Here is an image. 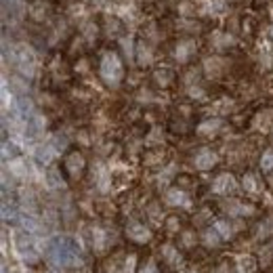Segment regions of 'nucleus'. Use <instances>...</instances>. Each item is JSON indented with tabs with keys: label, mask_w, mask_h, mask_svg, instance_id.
<instances>
[{
	"label": "nucleus",
	"mask_w": 273,
	"mask_h": 273,
	"mask_svg": "<svg viewBox=\"0 0 273 273\" xmlns=\"http://www.w3.org/2000/svg\"><path fill=\"white\" fill-rule=\"evenodd\" d=\"M227 212L235 214V216H242V214H252L254 208L246 206V204H240V202H231V204H227Z\"/></svg>",
	"instance_id": "obj_16"
},
{
	"label": "nucleus",
	"mask_w": 273,
	"mask_h": 273,
	"mask_svg": "<svg viewBox=\"0 0 273 273\" xmlns=\"http://www.w3.org/2000/svg\"><path fill=\"white\" fill-rule=\"evenodd\" d=\"M269 36H271V40H273V25L269 28Z\"/></svg>",
	"instance_id": "obj_35"
},
{
	"label": "nucleus",
	"mask_w": 273,
	"mask_h": 273,
	"mask_svg": "<svg viewBox=\"0 0 273 273\" xmlns=\"http://www.w3.org/2000/svg\"><path fill=\"white\" fill-rule=\"evenodd\" d=\"M216 162H219V156L212 149H200L196 153V158H194V166L198 170H210Z\"/></svg>",
	"instance_id": "obj_5"
},
{
	"label": "nucleus",
	"mask_w": 273,
	"mask_h": 273,
	"mask_svg": "<svg viewBox=\"0 0 273 273\" xmlns=\"http://www.w3.org/2000/svg\"><path fill=\"white\" fill-rule=\"evenodd\" d=\"M214 229L221 233V237H223V240H229V237H231V225H229V221H216V223H214Z\"/></svg>",
	"instance_id": "obj_25"
},
{
	"label": "nucleus",
	"mask_w": 273,
	"mask_h": 273,
	"mask_svg": "<svg viewBox=\"0 0 273 273\" xmlns=\"http://www.w3.org/2000/svg\"><path fill=\"white\" fill-rule=\"evenodd\" d=\"M261 170H263V173H269V170H273V149L263 151V156H261Z\"/></svg>",
	"instance_id": "obj_24"
},
{
	"label": "nucleus",
	"mask_w": 273,
	"mask_h": 273,
	"mask_svg": "<svg viewBox=\"0 0 273 273\" xmlns=\"http://www.w3.org/2000/svg\"><path fill=\"white\" fill-rule=\"evenodd\" d=\"M134 254H130V257L126 259V263H124V273H132V269H134Z\"/></svg>",
	"instance_id": "obj_30"
},
{
	"label": "nucleus",
	"mask_w": 273,
	"mask_h": 273,
	"mask_svg": "<svg viewBox=\"0 0 273 273\" xmlns=\"http://www.w3.org/2000/svg\"><path fill=\"white\" fill-rule=\"evenodd\" d=\"M235 189H237V181H235V177L229 175V173L219 175V177L214 179V183H212V192H214L216 196H229V194H233Z\"/></svg>",
	"instance_id": "obj_3"
},
{
	"label": "nucleus",
	"mask_w": 273,
	"mask_h": 273,
	"mask_svg": "<svg viewBox=\"0 0 273 273\" xmlns=\"http://www.w3.org/2000/svg\"><path fill=\"white\" fill-rule=\"evenodd\" d=\"M134 59H137V63L139 65H149L151 61H153V50H151V46L149 44H145V42H139L137 44V53H134Z\"/></svg>",
	"instance_id": "obj_10"
},
{
	"label": "nucleus",
	"mask_w": 273,
	"mask_h": 273,
	"mask_svg": "<svg viewBox=\"0 0 273 273\" xmlns=\"http://www.w3.org/2000/svg\"><path fill=\"white\" fill-rule=\"evenodd\" d=\"M183 240H185V244H187V246H192V231H187V233L183 235Z\"/></svg>",
	"instance_id": "obj_33"
},
{
	"label": "nucleus",
	"mask_w": 273,
	"mask_h": 273,
	"mask_svg": "<svg viewBox=\"0 0 273 273\" xmlns=\"http://www.w3.org/2000/svg\"><path fill=\"white\" fill-rule=\"evenodd\" d=\"M97 187L101 192H107L110 189V183H112V177H110V173H107V168L105 166H97Z\"/></svg>",
	"instance_id": "obj_14"
},
{
	"label": "nucleus",
	"mask_w": 273,
	"mask_h": 273,
	"mask_svg": "<svg viewBox=\"0 0 273 273\" xmlns=\"http://www.w3.org/2000/svg\"><path fill=\"white\" fill-rule=\"evenodd\" d=\"M153 80H156L158 87H170V84L175 82V74L173 70H168V67H158L156 72H153Z\"/></svg>",
	"instance_id": "obj_11"
},
{
	"label": "nucleus",
	"mask_w": 273,
	"mask_h": 273,
	"mask_svg": "<svg viewBox=\"0 0 273 273\" xmlns=\"http://www.w3.org/2000/svg\"><path fill=\"white\" fill-rule=\"evenodd\" d=\"M46 9H48V5L44 3V0H36L32 7H30V15L34 17V19H38V21H42L44 19V15H46Z\"/></svg>",
	"instance_id": "obj_17"
},
{
	"label": "nucleus",
	"mask_w": 273,
	"mask_h": 273,
	"mask_svg": "<svg viewBox=\"0 0 273 273\" xmlns=\"http://www.w3.org/2000/svg\"><path fill=\"white\" fill-rule=\"evenodd\" d=\"M261 187H263V185H261L259 177L254 175V173H248V175L244 177V189H246L248 194H252V196H254V194H259V192H261Z\"/></svg>",
	"instance_id": "obj_15"
},
{
	"label": "nucleus",
	"mask_w": 273,
	"mask_h": 273,
	"mask_svg": "<svg viewBox=\"0 0 273 273\" xmlns=\"http://www.w3.org/2000/svg\"><path fill=\"white\" fill-rule=\"evenodd\" d=\"M38 221L34 219V216H23V229L28 231V233H36L38 231Z\"/></svg>",
	"instance_id": "obj_27"
},
{
	"label": "nucleus",
	"mask_w": 273,
	"mask_h": 273,
	"mask_svg": "<svg viewBox=\"0 0 273 273\" xmlns=\"http://www.w3.org/2000/svg\"><path fill=\"white\" fill-rule=\"evenodd\" d=\"M48 257H50V261H53L55 265H59V267H72V265L80 263L78 250H76L74 242L67 240V237H57V240L50 244Z\"/></svg>",
	"instance_id": "obj_2"
},
{
	"label": "nucleus",
	"mask_w": 273,
	"mask_h": 273,
	"mask_svg": "<svg viewBox=\"0 0 273 273\" xmlns=\"http://www.w3.org/2000/svg\"><path fill=\"white\" fill-rule=\"evenodd\" d=\"M105 3H107V0H93V5H95V7H103Z\"/></svg>",
	"instance_id": "obj_34"
},
{
	"label": "nucleus",
	"mask_w": 273,
	"mask_h": 273,
	"mask_svg": "<svg viewBox=\"0 0 273 273\" xmlns=\"http://www.w3.org/2000/svg\"><path fill=\"white\" fill-rule=\"evenodd\" d=\"M254 267H257V263H254L252 257H242V259H240V269H242L244 273H246V271H248V273L254 271Z\"/></svg>",
	"instance_id": "obj_29"
},
{
	"label": "nucleus",
	"mask_w": 273,
	"mask_h": 273,
	"mask_svg": "<svg viewBox=\"0 0 273 273\" xmlns=\"http://www.w3.org/2000/svg\"><path fill=\"white\" fill-rule=\"evenodd\" d=\"M120 44H122V50H124L126 59H128V61H130V59H134V53H137V48H134V40H132V36H126V38H122V40H120Z\"/></svg>",
	"instance_id": "obj_21"
},
{
	"label": "nucleus",
	"mask_w": 273,
	"mask_h": 273,
	"mask_svg": "<svg viewBox=\"0 0 273 273\" xmlns=\"http://www.w3.org/2000/svg\"><path fill=\"white\" fill-rule=\"evenodd\" d=\"M126 235H128V240H132L137 244H145L151 240V231L143 223H130L126 227Z\"/></svg>",
	"instance_id": "obj_6"
},
{
	"label": "nucleus",
	"mask_w": 273,
	"mask_h": 273,
	"mask_svg": "<svg viewBox=\"0 0 273 273\" xmlns=\"http://www.w3.org/2000/svg\"><path fill=\"white\" fill-rule=\"evenodd\" d=\"M9 168H11V173H13L15 177H25V175H28V166H25V162H23L21 158L11 160Z\"/></svg>",
	"instance_id": "obj_20"
},
{
	"label": "nucleus",
	"mask_w": 273,
	"mask_h": 273,
	"mask_svg": "<svg viewBox=\"0 0 273 273\" xmlns=\"http://www.w3.org/2000/svg\"><path fill=\"white\" fill-rule=\"evenodd\" d=\"M36 160L40 162V164H50L53 162V158L57 156V147L53 145V143H46V145H40L38 149H36Z\"/></svg>",
	"instance_id": "obj_9"
},
{
	"label": "nucleus",
	"mask_w": 273,
	"mask_h": 273,
	"mask_svg": "<svg viewBox=\"0 0 273 273\" xmlns=\"http://www.w3.org/2000/svg\"><path fill=\"white\" fill-rule=\"evenodd\" d=\"M65 170L70 173V177H80V173L84 170V158H82V153H78V151H74V153H70V156L65 158Z\"/></svg>",
	"instance_id": "obj_7"
},
{
	"label": "nucleus",
	"mask_w": 273,
	"mask_h": 273,
	"mask_svg": "<svg viewBox=\"0 0 273 273\" xmlns=\"http://www.w3.org/2000/svg\"><path fill=\"white\" fill-rule=\"evenodd\" d=\"M221 240H223V237H221V233H219L214 227H210V229L204 231V244H206L208 248L219 246V242H221Z\"/></svg>",
	"instance_id": "obj_19"
},
{
	"label": "nucleus",
	"mask_w": 273,
	"mask_h": 273,
	"mask_svg": "<svg viewBox=\"0 0 273 273\" xmlns=\"http://www.w3.org/2000/svg\"><path fill=\"white\" fill-rule=\"evenodd\" d=\"M164 200H166L168 206H187V204H189L187 194L183 189H179V187H170V189L166 192V196H164Z\"/></svg>",
	"instance_id": "obj_8"
},
{
	"label": "nucleus",
	"mask_w": 273,
	"mask_h": 273,
	"mask_svg": "<svg viewBox=\"0 0 273 273\" xmlns=\"http://www.w3.org/2000/svg\"><path fill=\"white\" fill-rule=\"evenodd\" d=\"M141 273H158V269H156V265H153V263H147V265L141 269Z\"/></svg>",
	"instance_id": "obj_31"
},
{
	"label": "nucleus",
	"mask_w": 273,
	"mask_h": 273,
	"mask_svg": "<svg viewBox=\"0 0 273 273\" xmlns=\"http://www.w3.org/2000/svg\"><path fill=\"white\" fill-rule=\"evenodd\" d=\"M97 23H93V21H87V23H84L82 25V34H84V36H87V40L89 42H93L95 38H97Z\"/></svg>",
	"instance_id": "obj_26"
},
{
	"label": "nucleus",
	"mask_w": 273,
	"mask_h": 273,
	"mask_svg": "<svg viewBox=\"0 0 273 273\" xmlns=\"http://www.w3.org/2000/svg\"><path fill=\"white\" fill-rule=\"evenodd\" d=\"M210 42H212L214 48L223 50V48L233 46V36H229V34H225V32H214L212 36H210Z\"/></svg>",
	"instance_id": "obj_12"
},
{
	"label": "nucleus",
	"mask_w": 273,
	"mask_h": 273,
	"mask_svg": "<svg viewBox=\"0 0 273 273\" xmlns=\"http://www.w3.org/2000/svg\"><path fill=\"white\" fill-rule=\"evenodd\" d=\"M46 181H48V187H53V189H59V187H63V179L59 177V170L57 168H50L48 170Z\"/></svg>",
	"instance_id": "obj_23"
},
{
	"label": "nucleus",
	"mask_w": 273,
	"mask_h": 273,
	"mask_svg": "<svg viewBox=\"0 0 273 273\" xmlns=\"http://www.w3.org/2000/svg\"><path fill=\"white\" fill-rule=\"evenodd\" d=\"M198 50V44L196 40H179L177 46H175V59L179 63H187Z\"/></svg>",
	"instance_id": "obj_4"
},
{
	"label": "nucleus",
	"mask_w": 273,
	"mask_h": 273,
	"mask_svg": "<svg viewBox=\"0 0 273 273\" xmlns=\"http://www.w3.org/2000/svg\"><path fill=\"white\" fill-rule=\"evenodd\" d=\"M221 126H223V120H221V118H210V120H204L198 126V132L200 134H214V132H219Z\"/></svg>",
	"instance_id": "obj_13"
},
{
	"label": "nucleus",
	"mask_w": 273,
	"mask_h": 273,
	"mask_svg": "<svg viewBox=\"0 0 273 273\" xmlns=\"http://www.w3.org/2000/svg\"><path fill=\"white\" fill-rule=\"evenodd\" d=\"M105 240H107V235H105V231L103 229H93V246L97 248V250H103L105 248Z\"/></svg>",
	"instance_id": "obj_22"
},
{
	"label": "nucleus",
	"mask_w": 273,
	"mask_h": 273,
	"mask_svg": "<svg viewBox=\"0 0 273 273\" xmlns=\"http://www.w3.org/2000/svg\"><path fill=\"white\" fill-rule=\"evenodd\" d=\"M99 76H101V80L107 84V87L116 89L118 84L122 82V78H124V65H122L120 55L114 53V50H107V53L101 57Z\"/></svg>",
	"instance_id": "obj_1"
},
{
	"label": "nucleus",
	"mask_w": 273,
	"mask_h": 273,
	"mask_svg": "<svg viewBox=\"0 0 273 273\" xmlns=\"http://www.w3.org/2000/svg\"><path fill=\"white\" fill-rule=\"evenodd\" d=\"M204 70H206L210 76H219L221 70H223V61H221L219 57H210V59H206V63H204Z\"/></svg>",
	"instance_id": "obj_18"
},
{
	"label": "nucleus",
	"mask_w": 273,
	"mask_h": 273,
	"mask_svg": "<svg viewBox=\"0 0 273 273\" xmlns=\"http://www.w3.org/2000/svg\"><path fill=\"white\" fill-rule=\"evenodd\" d=\"M162 254H164V257H166L170 263H177V261H179V252L175 250V246H170V244L162 248Z\"/></svg>",
	"instance_id": "obj_28"
},
{
	"label": "nucleus",
	"mask_w": 273,
	"mask_h": 273,
	"mask_svg": "<svg viewBox=\"0 0 273 273\" xmlns=\"http://www.w3.org/2000/svg\"><path fill=\"white\" fill-rule=\"evenodd\" d=\"M168 229H170V231L177 229V219H168Z\"/></svg>",
	"instance_id": "obj_32"
}]
</instances>
